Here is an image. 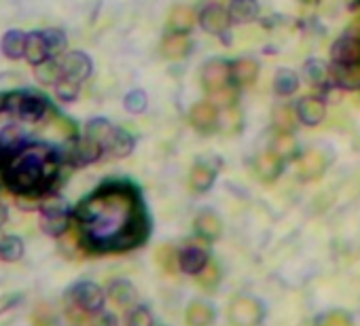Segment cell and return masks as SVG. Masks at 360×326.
I'll return each instance as SVG.
<instances>
[{
    "mask_svg": "<svg viewBox=\"0 0 360 326\" xmlns=\"http://www.w3.org/2000/svg\"><path fill=\"white\" fill-rule=\"evenodd\" d=\"M39 212H41L39 227H41V231L45 235L56 237V240H62L70 231L72 212H70V206L62 197L51 195V197L43 200V206H41Z\"/></svg>",
    "mask_w": 360,
    "mask_h": 326,
    "instance_id": "1",
    "label": "cell"
},
{
    "mask_svg": "<svg viewBox=\"0 0 360 326\" xmlns=\"http://www.w3.org/2000/svg\"><path fill=\"white\" fill-rule=\"evenodd\" d=\"M104 152V146L87 136H72L64 142L62 146V157H64V163L66 166H72V168H85V166H91L96 163Z\"/></svg>",
    "mask_w": 360,
    "mask_h": 326,
    "instance_id": "2",
    "label": "cell"
},
{
    "mask_svg": "<svg viewBox=\"0 0 360 326\" xmlns=\"http://www.w3.org/2000/svg\"><path fill=\"white\" fill-rule=\"evenodd\" d=\"M66 296L77 309H81L83 313H91V315L100 313L106 303V292L102 290V286H98L96 282H87V280L72 284Z\"/></svg>",
    "mask_w": 360,
    "mask_h": 326,
    "instance_id": "3",
    "label": "cell"
},
{
    "mask_svg": "<svg viewBox=\"0 0 360 326\" xmlns=\"http://www.w3.org/2000/svg\"><path fill=\"white\" fill-rule=\"evenodd\" d=\"M263 313V305L252 296H236L229 305L231 326H259Z\"/></svg>",
    "mask_w": 360,
    "mask_h": 326,
    "instance_id": "4",
    "label": "cell"
},
{
    "mask_svg": "<svg viewBox=\"0 0 360 326\" xmlns=\"http://www.w3.org/2000/svg\"><path fill=\"white\" fill-rule=\"evenodd\" d=\"M62 77H68L77 83H83L91 74V60L83 51H70L62 58Z\"/></svg>",
    "mask_w": 360,
    "mask_h": 326,
    "instance_id": "5",
    "label": "cell"
},
{
    "mask_svg": "<svg viewBox=\"0 0 360 326\" xmlns=\"http://www.w3.org/2000/svg\"><path fill=\"white\" fill-rule=\"evenodd\" d=\"M210 259H208V252L200 246H185L178 254V265H180V271H185L187 275H200L206 267H208Z\"/></svg>",
    "mask_w": 360,
    "mask_h": 326,
    "instance_id": "6",
    "label": "cell"
},
{
    "mask_svg": "<svg viewBox=\"0 0 360 326\" xmlns=\"http://www.w3.org/2000/svg\"><path fill=\"white\" fill-rule=\"evenodd\" d=\"M330 56H333L335 66L356 64V62H360V41L352 39V37H343L333 45Z\"/></svg>",
    "mask_w": 360,
    "mask_h": 326,
    "instance_id": "7",
    "label": "cell"
},
{
    "mask_svg": "<svg viewBox=\"0 0 360 326\" xmlns=\"http://www.w3.org/2000/svg\"><path fill=\"white\" fill-rule=\"evenodd\" d=\"M229 11H225L221 5H208L204 11H202V28L210 34H223L227 28H229Z\"/></svg>",
    "mask_w": 360,
    "mask_h": 326,
    "instance_id": "8",
    "label": "cell"
},
{
    "mask_svg": "<svg viewBox=\"0 0 360 326\" xmlns=\"http://www.w3.org/2000/svg\"><path fill=\"white\" fill-rule=\"evenodd\" d=\"M282 166H284V159L280 155H276L274 150L269 152H263L257 157L255 161V170H257V176L263 181V183H271L280 176L282 172Z\"/></svg>",
    "mask_w": 360,
    "mask_h": 326,
    "instance_id": "9",
    "label": "cell"
},
{
    "mask_svg": "<svg viewBox=\"0 0 360 326\" xmlns=\"http://www.w3.org/2000/svg\"><path fill=\"white\" fill-rule=\"evenodd\" d=\"M189 121H191V125L195 129L210 131L217 125V121H219V112H217L214 104H210V102H198L189 110Z\"/></svg>",
    "mask_w": 360,
    "mask_h": 326,
    "instance_id": "10",
    "label": "cell"
},
{
    "mask_svg": "<svg viewBox=\"0 0 360 326\" xmlns=\"http://www.w3.org/2000/svg\"><path fill=\"white\" fill-rule=\"evenodd\" d=\"M229 72H231V68H229L225 62H221V60H214V62L206 64V66H204V70H202L204 87H206V89H210V91H219V89H223V87L227 85Z\"/></svg>",
    "mask_w": 360,
    "mask_h": 326,
    "instance_id": "11",
    "label": "cell"
},
{
    "mask_svg": "<svg viewBox=\"0 0 360 326\" xmlns=\"http://www.w3.org/2000/svg\"><path fill=\"white\" fill-rule=\"evenodd\" d=\"M193 227H195L198 235L204 237L206 242H217V240L223 235V223H221V219H219L214 212H210V210L200 212L198 219H195V223H193Z\"/></svg>",
    "mask_w": 360,
    "mask_h": 326,
    "instance_id": "12",
    "label": "cell"
},
{
    "mask_svg": "<svg viewBox=\"0 0 360 326\" xmlns=\"http://www.w3.org/2000/svg\"><path fill=\"white\" fill-rule=\"evenodd\" d=\"M53 58L51 56V49H49V43L45 39V32L43 30H37V32H30L28 34V47H26V60L32 64V66H39L43 64L45 60Z\"/></svg>",
    "mask_w": 360,
    "mask_h": 326,
    "instance_id": "13",
    "label": "cell"
},
{
    "mask_svg": "<svg viewBox=\"0 0 360 326\" xmlns=\"http://www.w3.org/2000/svg\"><path fill=\"white\" fill-rule=\"evenodd\" d=\"M326 170V161L324 155L318 150H307L303 152V157L299 159V174L305 181H316L322 176V172Z\"/></svg>",
    "mask_w": 360,
    "mask_h": 326,
    "instance_id": "14",
    "label": "cell"
},
{
    "mask_svg": "<svg viewBox=\"0 0 360 326\" xmlns=\"http://www.w3.org/2000/svg\"><path fill=\"white\" fill-rule=\"evenodd\" d=\"M106 294L121 307H134V303L138 301V290L129 280H112Z\"/></svg>",
    "mask_w": 360,
    "mask_h": 326,
    "instance_id": "15",
    "label": "cell"
},
{
    "mask_svg": "<svg viewBox=\"0 0 360 326\" xmlns=\"http://www.w3.org/2000/svg\"><path fill=\"white\" fill-rule=\"evenodd\" d=\"M26 47H28V34L22 30H9L3 41H0V49L9 60H20L26 58Z\"/></svg>",
    "mask_w": 360,
    "mask_h": 326,
    "instance_id": "16",
    "label": "cell"
},
{
    "mask_svg": "<svg viewBox=\"0 0 360 326\" xmlns=\"http://www.w3.org/2000/svg\"><path fill=\"white\" fill-rule=\"evenodd\" d=\"M134 144L136 142H134V136L129 131H125L121 127H115L110 138L104 144V150H108L112 157H127L134 150Z\"/></svg>",
    "mask_w": 360,
    "mask_h": 326,
    "instance_id": "17",
    "label": "cell"
},
{
    "mask_svg": "<svg viewBox=\"0 0 360 326\" xmlns=\"http://www.w3.org/2000/svg\"><path fill=\"white\" fill-rule=\"evenodd\" d=\"M324 102L318 98H303L297 104V117L305 123V125H318L324 119Z\"/></svg>",
    "mask_w": 360,
    "mask_h": 326,
    "instance_id": "18",
    "label": "cell"
},
{
    "mask_svg": "<svg viewBox=\"0 0 360 326\" xmlns=\"http://www.w3.org/2000/svg\"><path fill=\"white\" fill-rule=\"evenodd\" d=\"M214 176H217V170L212 166H208V163H198V166L189 174V187H191V191L206 193L214 185Z\"/></svg>",
    "mask_w": 360,
    "mask_h": 326,
    "instance_id": "19",
    "label": "cell"
},
{
    "mask_svg": "<svg viewBox=\"0 0 360 326\" xmlns=\"http://www.w3.org/2000/svg\"><path fill=\"white\" fill-rule=\"evenodd\" d=\"M214 322V309L210 303L195 301L187 307V326H210Z\"/></svg>",
    "mask_w": 360,
    "mask_h": 326,
    "instance_id": "20",
    "label": "cell"
},
{
    "mask_svg": "<svg viewBox=\"0 0 360 326\" xmlns=\"http://www.w3.org/2000/svg\"><path fill=\"white\" fill-rule=\"evenodd\" d=\"M26 252L24 240L20 235H5L0 242V261L5 263H18Z\"/></svg>",
    "mask_w": 360,
    "mask_h": 326,
    "instance_id": "21",
    "label": "cell"
},
{
    "mask_svg": "<svg viewBox=\"0 0 360 326\" xmlns=\"http://www.w3.org/2000/svg\"><path fill=\"white\" fill-rule=\"evenodd\" d=\"M161 53L167 60H180L189 53V41L183 34H169L161 43Z\"/></svg>",
    "mask_w": 360,
    "mask_h": 326,
    "instance_id": "22",
    "label": "cell"
},
{
    "mask_svg": "<svg viewBox=\"0 0 360 326\" xmlns=\"http://www.w3.org/2000/svg\"><path fill=\"white\" fill-rule=\"evenodd\" d=\"M34 77L43 85H56L62 79V66H60V62H56V58H49L43 64L34 66Z\"/></svg>",
    "mask_w": 360,
    "mask_h": 326,
    "instance_id": "23",
    "label": "cell"
},
{
    "mask_svg": "<svg viewBox=\"0 0 360 326\" xmlns=\"http://www.w3.org/2000/svg\"><path fill=\"white\" fill-rule=\"evenodd\" d=\"M337 83L345 89H358L360 87V62L347 64V66H335Z\"/></svg>",
    "mask_w": 360,
    "mask_h": 326,
    "instance_id": "24",
    "label": "cell"
},
{
    "mask_svg": "<svg viewBox=\"0 0 360 326\" xmlns=\"http://www.w3.org/2000/svg\"><path fill=\"white\" fill-rule=\"evenodd\" d=\"M271 123L280 133H290L295 129V123H297V110H292L290 106H278L274 110Z\"/></svg>",
    "mask_w": 360,
    "mask_h": 326,
    "instance_id": "25",
    "label": "cell"
},
{
    "mask_svg": "<svg viewBox=\"0 0 360 326\" xmlns=\"http://www.w3.org/2000/svg\"><path fill=\"white\" fill-rule=\"evenodd\" d=\"M193 22H195V18H193V11H191L189 7H176V9H172V13H169V26H172V30H176L178 34H183V32L191 30Z\"/></svg>",
    "mask_w": 360,
    "mask_h": 326,
    "instance_id": "26",
    "label": "cell"
},
{
    "mask_svg": "<svg viewBox=\"0 0 360 326\" xmlns=\"http://www.w3.org/2000/svg\"><path fill=\"white\" fill-rule=\"evenodd\" d=\"M229 15L238 22H252L259 15V5L255 0H233Z\"/></svg>",
    "mask_w": 360,
    "mask_h": 326,
    "instance_id": "27",
    "label": "cell"
},
{
    "mask_svg": "<svg viewBox=\"0 0 360 326\" xmlns=\"http://www.w3.org/2000/svg\"><path fill=\"white\" fill-rule=\"evenodd\" d=\"M231 72H233V77H236V81L240 85H250L259 77V64L252 62V60H240V62L233 64Z\"/></svg>",
    "mask_w": 360,
    "mask_h": 326,
    "instance_id": "28",
    "label": "cell"
},
{
    "mask_svg": "<svg viewBox=\"0 0 360 326\" xmlns=\"http://www.w3.org/2000/svg\"><path fill=\"white\" fill-rule=\"evenodd\" d=\"M297 87H299V79H297V74H295L292 70L282 68V70L276 72V79H274V89H276V93H280V96H290V93L297 91Z\"/></svg>",
    "mask_w": 360,
    "mask_h": 326,
    "instance_id": "29",
    "label": "cell"
},
{
    "mask_svg": "<svg viewBox=\"0 0 360 326\" xmlns=\"http://www.w3.org/2000/svg\"><path fill=\"white\" fill-rule=\"evenodd\" d=\"M112 129H115V127H112L106 119H91V121L85 125V133H83V136H87V138H91V140H96V142H100V144L104 146L106 140L110 138Z\"/></svg>",
    "mask_w": 360,
    "mask_h": 326,
    "instance_id": "30",
    "label": "cell"
},
{
    "mask_svg": "<svg viewBox=\"0 0 360 326\" xmlns=\"http://www.w3.org/2000/svg\"><path fill=\"white\" fill-rule=\"evenodd\" d=\"M125 326H155V318L148 307L134 305L125 313Z\"/></svg>",
    "mask_w": 360,
    "mask_h": 326,
    "instance_id": "31",
    "label": "cell"
},
{
    "mask_svg": "<svg viewBox=\"0 0 360 326\" xmlns=\"http://www.w3.org/2000/svg\"><path fill=\"white\" fill-rule=\"evenodd\" d=\"M178 254H180V252H176V248H174V246L163 244V246H159V248H157L155 259H157V263H159L167 273H174L176 269H180V265H178Z\"/></svg>",
    "mask_w": 360,
    "mask_h": 326,
    "instance_id": "32",
    "label": "cell"
},
{
    "mask_svg": "<svg viewBox=\"0 0 360 326\" xmlns=\"http://www.w3.org/2000/svg\"><path fill=\"white\" fill-rule=\"evenodd\" d=\"M79 89H81V83H77V81H72L68 77H62L56 83V96L62 102H75L79 98Z\"/></svg>",
    "mask_w": 360,
    "mask_h": 326,
    "instance_id": "33",
    "label": "cell"
},
{
    "mask_svg": "<svg viewBox=\"0 0 360 326\" xmlns=\"http://www.w3.org/2000/svg\"><path fill=\"white\" fill-rule=\"evenodd\" d=\"M146 104H148V100H146V93H144L142 89H134V91H129V93L125 96V100H123L125 110H127V112H131V115H140V112H144Z\"/></svg>",
    "mask_w": 360,
    "mask_h": 326,
    "instance_id": "34",
    "label": "cell"
},
{
    "mask_svg": "<svg viewBox=\"0 0 360 326\" xmlns=\"http://www.w3.org/2000/svg\"><path fill=\"white\" fill-rule=\"evenodd\" d=\"M43 32H45V39H47V43H49V49H51V56H53V58L66 49V34H64L60 28H47V30H43Z\"/></svg>",
    "mask_w": 360,
    "mask_h": 326,
    "instance_id": "35",
    "label": "cell"
},
{
    "mask_svg": "<svg viewBox=\"0 0 360 326\" xmlns=\"http://www.w3.org/2000/svg\"><path fill=\"white\" fill-rule=\"evenodd\" d=\"M295 146H297V144H295V138H292L290 133H280V136L274 140V148H271V150H274L276 155H280L282 159H286L288 155L295 152Z\"/></svg>",
    "mask_w": 360,
    "mask_h": 326,
    "instance_id": "36",
    "label": "cell"
},
{
    "mask_svg": "<svg viewBox=\"0 0 360 326\" xmlns=\"http://www.w3.org/2000/svg\"><path fill=\"white\" fill-rule=\"evenodd\" d=\"M305 77L309 79L311 85H322L324 79H326V70H324V66L320 62H309L305 66Z\"/></svg>",
    "mask_w": 360,
    "mask_h": 326,
    "instance_id": "37",
    "label": "cell"
},
{
    "mask_svg": "<svg viewBox=\"0 0 360 326\" xmlns=\"http://www.w3.org/2000/svg\"><path fill=\"white\" fill-rule=\"evenodd\" d=\"M219 282V267L214 263H208V267L200 273V286L212 290Z\"/></svg>",
    "mask_w": 360,
    "mask_h": 326,
    "instance_id": "38",
    "label": "cell"
},
{
    "mask_svg": "<svg viewBox=\"0 0 360 326\" xmlns=\"http://www.w3.org/2000/svg\"><path fill=\"white\" fill-rule=\"evenodd\" d=\"M15 206L24 212H37L43 206L41 197H32V195H15Z\"/></svg>",
    "mask_w": 360,
    "mask_h": 326,
    "instance_id": "39",
    "label": "cell"
},
{
    "mask_svg": "<svg viewBox=\"0 0 360 326\" xmlns=\"http://www.w3.org/2000/svg\"><path fill=\"white\" fill-rule=\"evenodd\" d=\"M320 326H352V320L347 313H341V311H335V313H328L320 320Z\"/></svg>",
    "mask_w": 360,
    "mask_h": 326,
    "instance_id": "40",
    "label": "cell"
},
{
    "mask_svg": "<svg viewBox=\"0 0 360 326\" xmlns=\"http://www.w3.org/2000/svg\"><path fill=\"white\" fill-rule=\"evenodd\" d=\"M91 326H119V320L115 313L110 311H100V313H94V324Z\"/></svg>",
    "mask_w": 360,
    "mask_h": 326,
    "instance_id": "41",
    "label": "cell"
},
{
    "mask_svg": "<svg viewBox=\"0 0 360 326\" xmlns=\"http://www.w3.org/2000/svg\"><path fill=\"white\" fill-rule=\"evenodd\" d=\"M214 93V100L217 102H221L223 106H229V104H233L236 102V89H231V87H223V89H219V91H212Z\"/></svg>",
    "mask_w": 360,
    "mask_h": 326,
    "instance_id": "42",
    "label": "cell"
},
{
    "mask_svg": "<svg viewBox=\"0 0 360 326\" xmlns=\"http://www.w3.org/2000/svg\"><path fill=\"white\" fill-rule=\"evenodd\" d=\"M345 37H352V39H358L360 41V18L358 20H354L352 24H349V28H347V34Z\"/></svg>",
    "mask_w": 360,
    "mask_h": 326,
    "instance_id": "43",
    "label": "cell"
},
{
    "mask_svg": "<svg viewBox=\"0 0 360 326\" xmlns=\"http://www.w3.org/2000/svg\"><path fill=\"white\" fill-rule=\"evenodd\" d=\"M9 221V210H7V206L0 202V229H3V225Z\"/></svg>",
    "mask_w": 360,
    "mask_h": 326,
    "instance_id": "44",
    "label": "cell"
},
{
    "mask_svg": "<svg viewBox=\"0 0 360 326\" xmlns=\"http://www.w3.org/2000/svg\"><path fill=\"white\" fill-rule=\"evenodd\" d=\"M3 237H5V233H3V231H0V242H3Z\"/></svg>",
    "mask_w": 360,
    "mask_h": 326,
    "instance_id": "45",
    "label": "cell"
},
{
    "mask_svg": "<svg viewBox=\"0 0 360 326\" xmlns=\"http://www.w3.org/2000/svg\"><path fill=\"white\" fill-rule=\"evenodd\" d=\"M309 3H316V0H309Z\"/></svg>",
    "mask_w": 360,
    "mask_h": 326,
    "instance_id": "46",
    "label": "cell"
}]
</instances>
